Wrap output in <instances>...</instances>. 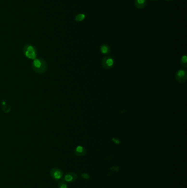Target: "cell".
Masks as SVG:
<instances>
[{
  "label": "cell",
  "instance_id": "obj_1",
  "mask_svg": "<svg viewBox=\"0 0 187 188\" xmlns=\"http://www.w3.org/2000/svg\"><path fill=\"white\" fill-rule=\"evenodd\" d=\"M47 64L43 59H35L32 63V68L35 72L44 73L47 69Z\"/></svg>",
  "mask_w": 187,
  "mask_h": 188
},
{
  "label": "cell",
  "instance_id": "obj_2",
  "mask_svg": "<svg viewBox=\"0 0 187 188\" xmlns=\"http://www.w3.org/2000/svg\"><path fill=\"white\" fill-rule=\"evenodd\" d=\"M50 174L54 180L59 181L63 178V173L60 168L54 167L52 168L50 171Z\"/></svg>",
  "mask_w": 187,
  "mask_h": 188
},
{
  "label": "cell",
  "instance_id": "obj_3",
  "mask_svg": "<svg viewBox=\"0 0 187 188\" xmlns=\"http://www.w3.org/2000/svg\"><path fill=\"white\" fill-rule=\"evenodd\" d=\"M187 78V73L186 70L181 69L177 71L176 74V79L177 82L184 83L186 82Z\"/></svg>",
  "mask_w": 187,
  "mask_h": 188
},
{
  "label": "cell",
  "instance_id": "obj_4",
  "mask_svg": "<svg viewBox=\"0 0 187 188\" xmlns=\"http://www.w3.org/2000/svg\"><path fill=\"white\" fill-rule=\"evenodd\" d=\"M24 52L25 56L30 59H35L36 57L35 50L32 46H25L24 48Z\"/></svg>",
  "mask_w": 187,
  "mask_h": 188
},
{
  "label": "cell",
  "instance_id": "obj_5",
  "mask_svg": "<svg viewBox=\"0 0 187 188\" xmlns=\"http://www.w3.org/2000/svg\"><path fill=\"white\" fill-rule=\"evenodd\" d=\"M114 61L111 56H105L103 58L102 61V66L105 69H110L113 66Z\"/></svg>",
  "mask_w": 187,
  "mask_h": 188
},
{
  "label": "cell",
  "instance_id": "obj_6",
  "mask_svg": "<svg viewBox=\"0 0 187 188\" xmlns=\"http://www.w3.org/2000/svg\"><path fill=\"white\" fill-rule=\"evenodd\" d=\"M77 178V175L74 172H69L64 175L63 179L66 182H73Z\"/></svg>",
  "mask_w": 187,
  "mask_h": 188
},
{
  "label": "cell",
  "instance_id": "obj_7",
  "mask_svg": "<svg viewBox=\"0 0 187 188\" xmlns=\"http://www.w3.org/2000/svg\"><path fill=\"white\" fill-rule=\"evenodd\" d=\"M86 150L83 146H78L74 150V154L78 157H82L85 155Z\"/></svg>",
  "mask_w": 187,
  "mask_h": 188
},
{
  "label": "cell",
  "instance_id": "obj_8",
  "mask_svg": "<svg viewBox=\"0 0 187 188\" xmlns=\"http://www.w3.org/2000/svg\"><path fill=\"white\" fill-rule=\"evenodd\" d=\"M147 4V0H135V5L137 8H144Z\"/></svg>",
  "mask_w": 187,
  "mask_h": 188
},
{
  "label": "cell",
  "instance_id": "obj_9",
  "mask_svg": "<svg viewBox=\"0 0 187 188\" xmlns=\"http://www.w3.org/2000/svg\"><path fill=\"white\" fill-rule=\"evenodd\" d=\"M99 49L100 52L103 55H109L111 51L109 46L107 44L102 45L100 47Z\"/></svg>",
  "mask_w": 187,
  "mask_h": 188
},
{
  "label": "cell",
  "instance_id": "obj_10",
  "mask_svg": "<svg viewBox=\"0 0 187 188\" xmlns=\"http://www.w3.org/2000/svg\"><path fill=\"white\" fill-rule=\"evenodd\" d=\"M181 64L182 65L184 68H187V57L186 55H184L182 57H181V61H180Z\"/></svg>",
  "mask_w": 187,
  "mask_h": 188
},
{
  "label": "cell",
  "instance_id": "obj_11",
  "mask_svg": "<svg viewBox=\"0 0 187 188\" xmlns=\"http://www.w3.org/2000/svg\"><path fill=\"white\" fill-rule=\"evenodd\" d=\"M58 188H68V186L66 181H65L64 180H61V181H59L58 184Z\"/></svg>",
  "mask_w": 187,
  "mask_h": 188
},
{
  "label": "cell",
  "instance_id": "obj_12",
  "mask_svg": "<svg viewBox=\"0 0 187 188\" xmlns=\"http://www.w3.org/2000/svg\"><path fill=\"white\" fill-rule=\"evenodd\" d=\"M85 18V15L84 14H79L75 17V21L77 22H80L83 21Z\"/></svg>",
  "mask_w": 187,
  "mask_h": 188
},
{
  "label": "cell",
  "instance_id": "obj_13",
  "mask_svg": "<svg viewBox=\"0 0 187 188\" xmlns=\"http://www.w3.org/2000/svg\"><path fill=\"white\" fill-rule=\"evenodd\" d=\"M111 140H112V141H113L115 144H117V145H118V144H119L120 143V140H119V139H118L117 138H113L111 139Z\"/></svg>",
  "mask_w": 187,
  "mask_h": 188
},
{
  "label": "cell",
  "instance_id": "obj_14",
  "mask_svg": "<svg viewBox=\"0 0 187 188\" xmlns=\"http://www.w3.org/2000/svg\"><path fill=\"white\" fill-rule=\"evenodd\" d=\"M81 176L84 178V179H88L90 178V175H88L87 173H86L82 174Z\"/></svg>",
  "mask_w": 187,
  "mask_h": 188
},
{
  "label": "cell",
  "instance_id": "obj_15",
  "mask_svg": "<svg viewBox=\"0 0 187 188\" xmlns=\"http://www.w3.org/2000/svg\"><path fill=\"white\" fill-rule=\"evenodd\" d=\"M111 169L115 172H118V171L119 170V168L117 166H115V167H113V168H111Z\"/></svg>",
  "mask_w": 187,
  "mask_h": 188
},
{
  "label": "cell",
  "instance_id": "obj_16",
  "mask_svg": "<svg viewBox=\"0 0 187 188\" xmlns=\"http://www.w3.org/2000/svg\"><path fill=\"white\" fill-rule=\"evenodd\" d=\"M166 1H173V0H166Z\"/></svg>",
  "mask_w": 187,
  "mask_h": 188
},
{
  "label": "cell",
  "instance_id": "obj_17",
  "mask_svg": "<svg viewBox=\"0 0 187 188\" xmlns=\"http://www.w3.org/2000/svg\"><path fill=\"white\" fill-rule=\"evenodd\" d=\"M152 1H156V0H152Z\"/></svg>",
  "mask_w": 187,
  "mask_h": 188
}]
</instances>
